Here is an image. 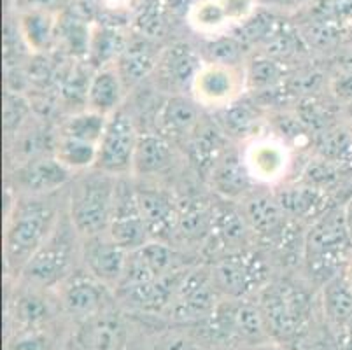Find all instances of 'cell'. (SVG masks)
<instances>
[{
	"instance_id": "cell-22",
	"label": "cell",
	"mask_w": 352,
	"mask_h": 350,
	"mask_svg": "<svg viewBox=\"0 0 352 350\" xmlns=\"http://www.w3.org/2000/svg\"><path fill=\"white\" fill-rule=\"evenodd\" d=\"M245 219L251 226L252 233L265 239H274L289 217L284 214L275 195L265 193H249L242 205Z\"/></svg>"
},
{
	"instance_id": "cell-46",
	"label": "cell",
	"mask_w": 352,
	"mask_h": 350,
	"mask_svg": "<svg viewBox=\"0 0 352 350\" xmlns=\"http://www.w3.org/2000/svg\"><path fill=\"white\" fill-rule=\"evenodd\" d=\"M309 0H258V6L268 9H298Z\"/></svg>"
},
{
	"instance_id": "cell-27",
	"label": "cell",
	"mask_w": 352,
	"mask_h": 350,
	"mask_svg": "<svg viewBox=\"0 0 352 350\" xmlns=\"http://www.w3.org/2000/svg\"><path fill=\"white\" fill-rule=\"evenodd\" d=\"M214 205L200 198H188L177 208V233L188 242H204L212 231Z\"/></svg>"
},
{
	"instance_id": "cell-25",
	"label": "cell",
	"mask_w": 352,
	"mask_h": 350,
	"mask_svg": "<svg viewBox=\"0 0 352 350\" xmlns=\"http://www.w3.org/2000/svg\"><path fill=\"white\" fill-rule=\"evenodd\" d=\"M160 54H162V51L156 50V46L149 39H139V41L126 44L116 63V69L123 79L124 88L133 86L151 70H155L158 65Z\"/></svg>"
},
{
	"instance_id": "cell-13",
	"label": "cell",
	"mask_w": 352,
	"mask_h": 350,
	"mask_svg": "<svg viewBox=\"0 0 352 350\" xmlns=\"http://www.w3.org/2000/svg\"><path fill=\"white\" fill-rule=\"evenodd\" d=\"M72 173L54 156H32L14 170L12 184L23 197H43L72 182Z\"/></svg>"
},
{
	"instance_id": "cell-33",
	"label": "cell",
	"mask_w": 352,
	"mask_h": 350,
	"mask_svg": "<svg viewBox=\"0 0 352 350\" xmlns=\"http://www.w3.org/2000/svg\"><path fill=\"white\" fill-rule=\"evenodd\" d=\"M225 154L223 147V137L219 131L212 128H206L200 133L193 137L190 142V158L193 165L197 166L198 172H204L210 175L214 165L219 162V158Z\"/></svg>"
},
{
	"instance_id": "cell-39",
	"label": "cell",
	"mask_w": 352,
	"mask_h": 350,
	"mask_svg": "<svg viewBox=\"0 0 352 350\" xmlns=\"http://www.w3.org/2000/svg\"><path fill=\"white\" fill-rule=\"evenodd\" d=\"M30 114V104L20 91L8 89L4 95V131L14 135Z\"/></svg>"
},
{
	"instance_id": "cell-3",
	"label": "cell",
	"mask_w": 352,
	"mask_h": 350,
	"mask_svg": "<svg viewBox=\"0 0 352 350\" xmlns=\"http://www.w3.org/2000/svg\"><path fill=\"white\" fill-rule=\"evenodd\" d=\"M118 177L98 168L82 172L72 179L67 212L82 239L105 233L111 223L116 198Z\"/></svg>"
},
{
	"instance_id": "cell-17",
	"label": "cell",
	"mask_w": 352,
	"mask_h": 350,
	"mask_svg": "<svg viewBox=\"0 0 352 350\" xmlns=\"http://www.w3.org/2000/svg\"><path fill=\"white\" fill-rule=\"evenodd\" d=\"M184 272L174 270L170 274L144 284L128 285V287L116 289V298L128 308L144 314L166 312L170 307L177 285L181 282Z\"/></svg>"
},
{
	"instance_id": "cell-6",
	"label": "cell",
	"mask_w": 352,
	"mask_h": 350,
	"mask_svg": "<svg viewBox=\"0 0 352 350\" xmlns=\"http://www.w3.org/2000/svg\"><path fill=\"white\" fill-rule=\"evenodd\" d=\"M206 322L210 338L226 345L244 343L256 347L270 340L258 303L248 300L228 298L219 301Z\"/></svg>"
},
{
	"instance_id": "cell-36",
	"label": "cell",
	"mask_w": 352,
	"mask_h": 350,
	"mask_svg": "<svg viewBox=\"0 0 352 350\" xmlns=\"http://www.w3.org/2000/svg\"><path fill=\"white\" fill-rule=\"evenodd\" d=\"M124 47H126V43L120 32H116L114 28L102 27L91 35L88 58L95 67L104 69V67H109V62L113 58H120Z\"/></svg>"
},
{
	"instance_id": "cell-29",
	"label": "cell",
	"mask_w": 352,
	"mask_h": 350,
	"mask_svg": "<svg viewBox=\"0 0 352 350\" xmlns=\"http://www.w3.org/2000/svg\"><path fill=\"white\" fill-rule=\"evenodd\" d=\"M172 160H174V153L165 137L155 133L139 135L132 173L156 175V173L165 172L172 165Z\"/></svg>"
},
{
	"instance_id": "cell-19",
	"label": "cell",
	"mask_w": 352,
	"mask_h": 350,
	"mask_svg": "<svg viewBox=\"0 0 352 350\" xmlns=\"http://www.w3.org/2000/svg\"><path fill=\"white\" fill-rule=\"evenodd\" d=\"M137 198L149 240L166 242L177 233L179 204L168 193L155 188H137Z\"/></svg>"
},
{
	"instance_id": "cell-26",
	"label": "cell",
	"mask_w": 352,
	"mask_h": 350,
	"mask_svg": "<svg viewBox=\"0 0 352 350\" xmlns=\"http://www.w3.org/2000/svg\"><path fill=\"white\" fill-rule=\"evenodd\" d=\"M198 104L182 95H172L158 114L162 131L174 139L193 133L198 128Z\"/></svg>"
},
{
	"instance_id": "cell-37",
	"label": "cell",
	"mask_w": 352,
	"mask_h": 350,
	"mask_svg": "<svg viewBox=\"0 0 352 350\" xmlns=\"http://www.w3.org/2000/svg\"><path fill=\"white\" fill-rule=\"evenodd\" d=\"M221 118H223L226 133L235 135V137L251 135V131L258 124V114L254 109H251V104H240L239 100L223 109Z\"/></svg>"
},
{
	"instance_id": "cell-1",
	"label": "cell",
	"mask_w": 352,
	"mask_h": 350,
	"mask_svg": "<svg viewBox=\"0 0 352 350\" xmlns=\"http://www.w3.org/2000/svg\"><path fill=\"white\" fill-rule=\"evenodd\" d=\"M58 193L43 197L16 198L4 231V258L9 274L21 275L32 256L41 249L58 224L63 210Z\"/></svg>"
},
{
	"instance_id": "cell-51",
	"label": "cell",
	"mask_w": 352,
	"mask_h": 350,
	"mask_svg": "<svg viewBox=\"0 0 352 350\" xmlns=\"http://www.w3.org/2000/svg\"><path fill=\"white\" fill-rule=\"evenodd\" d=\"M342 274L345 275V278H347V281L351 282V285H352V256L349 258V261L345 263L344 270H342Z\"/></svg>"
},
{
	"instance_id": "cell-48",
	"label": "cell",
	"mask_w": 352,
	"mask_h": 350,
	"mask_svg": "<svg viewBox=\"0 0 352 350\" xmlns=\"http://www.w3.org/2000/svg\"><path fill=\"white\" fill-rule=\"evenodd\" d=\"M27 2L30 6H34L32 9H43V11H46L47 8H53L60 0H27Z\"/></svg>"
},
{
	"instance_id": "cell-24",
	"label": "cell",
	"mask_w": 352,
	"mask_h": 350,
	"mask_svg": "<svg viewBox=\"0 0 352 350\" xmlns=\"http://www.w3.org/2000/svg\"><path fill=\"white\" fill-rule=\"evenodd\" d=\"M228 204L230 201L226 200L225 205H214L212 231L209 235V239L219 243L221 249L226 250V254L233 250L245 249L244 243L249 231H252L242 208L236 210Z\"/></svg>"
},
{
	"instance_id": "cell-14",
	"label": "cell",
	"mask_w": 352,
	"mask_h": 350,
	"mask_svg": "<svg viewBox=\"0 0 352 350\" xmlns=\"http://www.w3.org/2000/svg\"><path fill=\"white\" fill-rule=\"evenodd\" d=\"M245 166L254 182L275 184L286 177L291 166V151L275 137H256L242 153Z\"/></svg>"
},
{
	"instance_id": "cell-8",
	"label": "cell",
	"mask_w": 352,
	"mask_h": 350,
	"mask_svg": "<svg viewBox=\"0 0 352 350\" xmlns=\"http://www.w3.org/2000/svg\"><path fill=\"white\" fill-rule=\"evenodd\" d=\"M139 133L132 118L124 111H116L109 116L104 135L98 144L97 165L95 168L116 177H126L133 170Z\"/></svg>"
},
{
	"instance_id": "cell-44",
	"label": "cell",
	"mask_w": 352,
	"mask_h": 350,
	"mask_svg": "<svg viewBox=\"0 0 352 350\" xmlns=\"http://www.w3.org/2000/svg\"><path fill=\"white\" fill-rule=\"evenodd\" d=\"M162 6L158 2H151L147 4L142 11L137 16V27L142 34H146L147 37H155L162 32L163 27V14H162Z\"/></svg>"
},
{
	"instance_id": "cell-15",
	"label": "cell",
	"mask_w": 352,
	"mask_h": 350,
	"mask_svg": "<svg viewBox=\"0 0 352 350\" xmlns=\"http://www.w3.org/2000/svg\"><path fill=\"white\" fill-rule=\"evenodd\" d=\"M81 259L88 274L111 289H116L124 275L128 250L114 242L105 231L100 235L82 239Z\"/></svg>"
},
{
	"instance_id": "cell-52",
	"label": "cell",
	"mask_w": 352,
	"mask_h": 350,
	"mask_svg": "<svg viewBox=\"0 0 352 350\" xmlns=\"http://www.w3.org/2000/svg\"><path fill=\"white\" fill-rule=\"evenodd\" d=\"M252 350H284V349L279 345H275V343L267 342V343H261V345H256Z\"/></svg>"
},
{
	"instance_id": "cell-23",
	"label": "cell",
	"mask_w": 352,
	"mask_h": 350,
	"mask_svg": "<svg viewBox=\"0 0 352 350\" xmlns=\"http://www.w3.org/2000/svg\"><path fill=\"white\" fill-rule=\"evenodd\" d=\"M124 83L116 67H104L91 76L86 93V105L89 111L111 116L120 111L123 100Z\"/></svg>"
},
{
	"instance_id": "cell-31",
	"label": "cell",
	"mask_w": 352,
	"mask_h": 350,
	"mask_svg": "<svg viewBox=\"0 0 352 350\" xmlns=\"http://www.w3.org/2000/svg\"><path fill=\"white\" fill-rule=\"evenodd\" d=\"M97 154V144L74 139V137H67V135H58L53 147L54 158L58 160L62 165H65L70 172H86V170L95 168Z\"/></svg>"
},
{
	"instance_id": "cell-43",
	"label": "cell",
	"mask_w": 352,
	"mask_h": 350,
	"mask_svg": "<svg viewBox=\"0 0 352 350\" xmlns=\"http://www.w3.org/2000/svg\"><path fill=\"white\" fill-rule=\"evenodd\" d=\"M228 23L242 25L248 21L258 8V0H219Z\"/></svg>"
},
{
	"instance_id": "cell-21",
	"label": "cell",
	"mask_w": 352,
	"mask_h": 350,
	"mask_svg": "<svg viewBox=\"0 0 352 350\" xmlns=\"http://www.w3.org/2000/svg\"><path fill=\"white\" fill-rule=\"evenodd\" d=\"M214 191L225 200L245 198L251 193L252 177L245 166L242 154L225 153L214 165L209 175Z\"/></svg>"
},
{
	"instance_id": "cell-28",
	"label": "cell",
	"mask_w": 352,
	"mask_h": 350,
	"mask_svg": "<svg viewBox=\"0 0 352 350\" xmlns=\"http://www.w3.org/2000/svg\"><path fill=\"white\" fill-rule=\"evenodd\" d=\"M280 208L289 219L319 217L324 210L326 195L318 186H293L275 193Z\"/></svg>"
},
{
	"instance_id": "cell-34",
	"label": "cell",
	"mask_w": 352,
	"mask_h": 350,
	"mask_svg": "<svg viewBox=\"0 0 352 350\" xmlns=\"http://www.w3.org/2000/svg\"><path fill=\"white\" fill-rule=\"evenodd\" d=\"M51 305L34 287L14 303V319L20 329H41L51 319Z\"/></svg>"
},
{
	"instance_id": "cell-9",
	"label": "cell",
	"mask_w": 352,
	"mask_h": 350,
	"mask_svg": "<svg viewBox=\"0 0 352 350\" xmlns=\"http://www.w3.org/2000/svg\"><path fill=\"white\" fill-rule=\"evenodd\" d=\"M245 86V70L239 65L206 62L195 76L191 93L201 107L225 109L239 100Z\"/></svg>"
},
{
	"instance_id": "cell-41",
	"label": "cell",
	"mask_w": 352,
	"mask_h": 350,
	"mask_svg": "<svg viewBox=\"0 0 352 350\" xmlns=\"http://www.w3.org/2000/svg\"><path fill=\"white\" fill-rule=\"evenodd\" d=\"M60 32H62L63 41H65L67 46H69V50L72 51V53L88 54L91 35H89L88 27H85L79 19H63Z\"/></svg>"
},
{
	"instance_id": "cell-50",
	"label": "cell",
	"mask_w": 352,
	"mask_h": 350,
	"mask_svg": "<svg viewBox=\"0 0 352 350\" xmlns=\"http://www.w3.org/2000/svg\"><path fill=\"white\" fill-rule=\"evenodd\" d=\"M344 331H345V343H347V349L352 350V317L351 320L345 324Z\"/></svg>"
},
{
	"instance_id": "cell-20",
	"label": "cell",
	"mask_w": 352,
	"mask_h": 350,
	"mask_svg": "<svg viewBox=\"0 0 352 350\" xmlns=\"http://www.w3.org/2000/svg\"><path fill=\"white\" fill-rule=\"evenodd\" d=\"M76 342L81 350H124L126 327L120 314L111 307L81 320Z\"/></svg>"
},
{
	"instance_id": "cell-47",
	"label": "cell",
	"mask_w": 352,
	"mask_h": 350,
	"mask_svg": "<svg viewBox=\"0 0 352 350\" xmlns=\"http://www.w3.org/2000/svg\"><path fill=\"white\" fill-rule=\"evenodd\" d=\"M163 350H193V347L184 338H172L168 342H165Z\"/></svg>"
},
{
	"instance_id": "cell-4",
	"label": "cell",
	"mask_w": 352,
	"mask_h": 350,
	"mask_svg": "<svg viewBox=\"0 0 352 350\" xmlns=\"http://www.w3.org/2000/svg\"><path fill=\"white\" fill-rule=\"evenodd\" d=\"M79 239L82 237L70 221L69 212L63 210L53 233L32 256L20 277L34 289L62 285L74 274L76 258L81 256Z\"/></svg>"
},
{
	"instance_id": "cell-2",
	"label": "cell",
	"mask_w": 352,
	"mask_h": 350,
	"mask_svg": "<svg viewBox=\"0 0 352 350\" xmlns=\"http://www.w3.org/2000/svg\"><path fill=\"white\" fill-rule=\"evenodd\" d=\"M352 256V239L344 210L331 208L316 217L303 237V259L310 278L318 284L337 277Z\"/></svg>"
},
{
	"instance_id": "cell-7",
	"label": "cell",
	"mask_w": 352,
	"mask_h": 350,
	"mask_svg": "<svg viewBox=\"0 0 352 350\" xmlns=\"http://www.w3.org/2000/svg\"><path fill=\"white\" fill-rule=\"evenodd\" d=\"M267 261L259 252L239 249L225 254L212 268V278L217 291L233 300H245L259 293L268 284Z\"/></svg>"
},
{
	"instance_id": "cell-32",
	"label": "cell",
	"mask_w": 352,
	"mask_h": 350,
	"mask_svg": "<svg viewBox=\"0 0 352 350\" xmlns=\"http://www.w3.org/2000/svg\"><path fill=\"white\" fill-rule=\"evenodd\" d=\"M54 28H56V23L50 11L30 9L21 14L20 34L23 43L32 51L46 50L54 35Z\"/></svg>"
},
{
	"instance_id": "cell-5",
	"label": "cell",
	"mask_w": 352,
	"mask_h": 350,
	"mask_svg": "<svg viewBox=\"0 0 352 350\" xmlns=\"http://www.w3.org/2000/svg\"><path fill=\"white\" fill-rule=\"evenodd\" d=\"M258 298L268 335L286 342L305 331L312 316V305L305 289L289 281L272 282L259 291Z\"/></svg>"
},
{
	"instance_id": "cell-12",
	"label": "cell",
	"mask_w": 352,
	"mask_h": 350,
	"mask_svg": "<svg viewBox=\"0 0 352 350\" xmlns=\"http://www.w3.org/2000/svg\"><path fill=\"white\" fill-rule=\"evenodd\" d=\"M111 287L88 272H74L60 285V301L69 316L79 320L94 317L113 307Z\"/></svg>"
},
{
	"instance_id": "cell-40",
	"label": "cell",
	"mask_w": 352,
	"mask_h": 350,
	"mask_svg": "<svg viewBox=\"0 0 352 350\" xmlns=\"http://www.w3.org/2000/svg\"><path fill=\"white\" fill-rule=\"evenodd\" d=\"M283 69L275 60L267 56H259L252 60L249 65L245 77H248V86H254V88H268V86L275 85L280 79Z\"/></svg>"
},
{
	"instance_id": "cell-16",
	"label": "cell",
	"mask_w": 352,
	"mask_h": 350,
	"mask_svg": "<svg viewBox=\"0 0 352 350\" xmlns=\"http://www.w3.org/2000/svg\"><path fill=\"white\" fill-rule=\"evenodd\" d=\"M174 270H177L174 249L166 242L149 240L139 249L128 252L124 275L116 289L155 281Z\"/></svg>"
},
{
	"instance_id": "cell-30",
	"label": "cell",
	"mask_w": 352,
	"mask_h": 350,
	"mask_svg": "<svg viewBox=\"0 0 352 350\" xmlns=\"http://www.w3.org/2000/svg\"><path fill=\"white\" fill-rule=\"evenodd\" d=\"M322 305L329 322L344 329L352 317V285L342 272L322 285Z\"/></svg>"
},
{
	"instance_id": "cell-11",
	"label": "cell",
	"mask_w": 352,
	"mask_h": 350,
	"mask_svg": "<svg viewBox=\"0 0 352 350\" xmlns=\"http://www.w3.org/2000/svg\"><path fill=\"white\" fill-rule=\"evenodd\" d=\"M107 233L128 252L149 242L139 198H137V188L126 177H118L116 198H114L113 216Z\"/></svg>"
},
{
	"instance_id": "cell-42",
	"label": "cell",
	"mask_w": 352,
	"mask_h": 350,
	"mask_svg": "<svg viewBox=\"0 0 352 350\" xmlns=\"http://www.w3.org/2000/svg\"><path fill=\"white\" fill-rule=\"evenodd\" d=\"M209 62L226 63V65H239L242 56V43L236 37H219L209 44Z\"/></svg>"
},
{
	"instance_id": "cell-53",
	"label": "cell",
	"mask_w": 352,
	"mask_h": 350,
	"mask_svg": "<svg viewBox=\"0 0 352 350\" xmlns=\"http://www.w3.org/2000/svg\"><path fill=\"white\" fill-rule=\"evenodd\" d=\"M347 114H349V118L352 120V100L349 102V105H347Z\"/></svg>"
},
{
	"instance_id": "cell-45",
	"label": "cell",
	"mask_w": 352,
	"mask_h": 350,
	"mask_svg": "<svg viewBox=\"0 0 352 350\" xmlns=\"http://www.w3.org/2000/svg\"><path fill=\"white\" fill-rule=\"evenodd\" d=\"M9 347L11 350H47L50 340L41 333V329H20Z\"/></svg>"
},
{
	"instance_id": "cell-10",
	"label": "cell",
	"mask_w": 352,
	"mask_h": 350,
	"mask_svg": "<svg viewBox=\"0 0 352 350\" xmlns=\"http://www.w3.org/2000/svg\"><path fill=\"white\" fill-rule=\"evenodd\" d=\"M219 293L214 284L212 272L204 268L188 270L182 275L174 294L168 316L181 322H193V320H206L214 312L219 303L216 294Z\"/></svg>"
},
{
	"instance_id": "cell-18",
	"label": "cell",
	"mask_w": 352,
	"mask_h": 350,
	"mask_svg": "<svg viewBox=\"0 0 352 350\" xmlns=\"http://www.w3.org/2000/svg\"><path fill=\"white\" fill-rule=\"evenodd\" d=\"M204 65L200 54L186 43H175L162 51L156 65L158 83L163 89L181 95L186 88L191 89L193 79Z\"/></svg>"
},
{
	"instance_id": "cell-35",
	"label": "cell",
	"mask_w": 352,
	"mask_h": 350,
	"mask_svg": "<svg viewBox=\"0 0 352 350\" xmlns=\"http://www.w3.org/2000/svg\"><path fill=\"white\" fill-rule=\"evenodd\" d=\"M109 116L98 114L95 111H86L79 112V114H74L72 118L63 123V127L60 128L58 135H67V137H74V139L86 140V142L91 144H100L102 135H104L105 124H107Z\"/></svg>"
},
{
	"instance_id": "cell-49",
	"label": "cell",
	"mask_w": 352,
	"mask_h": 350,
	"mask_svg": "<svg viewBox=\"0 0 352 350\" xmlns=\"http://www.w3.org/2000/svg\"><path fill=\"white\" fill-rule=\"evenodd\" d=\"M344 217H345V224H347V230H349V235L352 239V200L345 205L344 208Z\"/></svg>"
},
{
	"instance_id": "cell-38",
	"label": "cell",
	"mask_w": 352,
	"mask_h": 350,
	"mask_svg": "<svg viewBox=\"0 0 352 350\" xmlns=\"http://www.w3.org/2000/svg\"><path fill=\"white\" fill-rule=\"evenodd\" d=\"M190 23L197 30L214 32L228 23L219 0H198L190 12Z\"/></svg>"
}]
</instances>
